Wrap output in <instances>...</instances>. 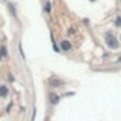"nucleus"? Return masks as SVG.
Returning a JSON list of instances; mask_svg holds the SVG:
<instances>
[{"instance_id": "obj_1", "label": "nucleus", "mask_w": 121, "mask_h": 121, "mask_svg": "<svg viewBox=\"0 0 121 121\" xmlns=\"http://www.w3.org/2000/svg\"><path fill=\"white\" fill-rule=\"evenodd\" d=\"M107 44H108L111 48H117V47H118V43H117L115 37H112V34H111V33H108V34H107Z\"/></svg>"}, {"instance_id": "obj_2", "label": "nucleus", "mask_w": 121, "mask_h": 121, "mask_svg": "<svg viewBox=\"0 0 121 121\" xmlns=\"http://www.w3.org/2000/svg\"><path fill=\"white\" fill-rule=\"evenodd\" d=\"M7 94H9V88H7L6 86H0V97L4 98Z\"/></svg>"}, {"instance_id": "obj_3", "label": "nucleus", "mask_w": 121, "mask_h": 121, "mask_svg": "<svg viewBox=\"0 0 121 121\" xmlns=\"http://www.w3.org/2000/svg\"><path fill=\"white\" fill-rule=\"evenodd\" d=\"M61 48H63L64 51H69V50L71 48V44H70L67 40H63V41H61Z\"/></svg>"}, {"instance_id": "obj_4", "label": "nucleus", "mask_w": 121, "mask_h": 121, "mask_svg": "<svg viewBox=\"0 0 121 121\" xmlns=\"http://www.w3.org/2000/svg\"><path fill=\"white\" fill-rule=\"evenodd\" d=\"M58 100H60L58 95H56V94H50V103H51L53 105H56V104L58 103Z\"/></svg>"}, {"instance_id": "obj_5", "label": "nucleus", "mask_w": 121, "mask_h": 121, "mask_svg": "<svg viewBox=\"0 0 121 121\" xmlns=\"http://www.w3.org/2000/svg\"><path fill=\"white\" fill-rule=\"evenodd\" d=\"M50 84L51 86H61L63 81H60V80H50Z\"/></svg>"}, {"instance_id": "obj_6", "label": "nucleus", "mask_w": 121, "mask_h": 121, "mask_svg": "<svg viewBox=\"0 0 121 121\" xmlns=\"http://www.w3.org/2000/svg\"><path fill=\"white\" fill-rule=\"evenodd\" d=\"M115 26H117V27H121V17H117V20H115Z\"/></svg>"}, {"instance_id": "obj_7", "label": "nucleus", "mask_w": 121, "mask_h": 121, "mask_svg": "<svg viewBox=\"0 0 121 121\" xmlns=\"http://www.w3.org/2000/svg\"><path fill=\"white\" fill-rule=\"evenodd\" d=\"M46 12H50V3H46Z\"/></svg>"}, {"instance_id": "obj_8", "label": "nucleus", "mask_w": 121, "mask_h": 121, "mask_svg": "<svg viewBox=\"0 0 121 121\" xmlns=\"http://www.w3.org/2000/svg\"><path fill=\"white\" fill-rule=\"evenodd\" d=\"M7 54V50L6 48H2V56H6Z\"/></svg>"}]
</instances>
